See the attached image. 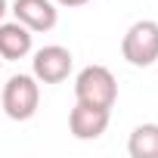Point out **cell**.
<instances>
[{"mask_svg":"<svg viewBox=\"0 0 158 158\" xmlns=\"http://www.w3.org/2000/svg\"><path fill=\"white\" fill-rule=\"evenodd\" d=\"M0 106L10 121H31L40 106V81L34 74H13L3 84Z\"/></svg>","mask_w":158,"mask_h":158,"instance_id":"cell-1","label":"cell"},{"mask_svg":"<svg viewBox=\"0 0 158 158\" xmlns=\"http://www.w3.org/2000/svg\"><path fill=\"white\" fill-rule=\"evenodd\" d=\"M74 96H77V102L112 109L118 99V81L106 65H87L74 77Z\"/></svg>","mask_w":158,"mask_h":158,"instance_id":"cell-2","label":"cell"},{"mask_svg":"<svg viewBox=\"0 0 158 158\" xmlns=\"http://www.w3.org/2000/svg\"><path fill=\"white\" fill-rule=\"evenodd\" d=\"M121 56L133 68H149L158 62V22L139 19L121 37Z\"/></svg>","mask_w":158,"mask_h":158,"instance_id":"cell-3","label":"cell"},{"mask_svg":"<svg viewBox=\"0 0 158 158\" xmlns=\"http://www.w3.org/2000/svg\"><path fill=\"white\" fill-rule=\"evenodd\" d=\"M71 65H74V56L68 47H59V44H50V47H40L31 59V74L37 77L40 84H62L65 77L71 74Z\"/></svg>","mask_w":158,"mask_h":158,"instance_id":"cell-4","label":"cell"},{"mask_svg":"<svg viewBox=\"0 0 158 158\" xmlns=\"http://www.w3.org/2000/svg\"><path fill=\"white\" fill-rule=\"evenodd\" d=\"M109 118H112V109L74 102V109L68 112V130L74 139H99L109 130Z\"/></svg>","mask_w":158,"mask_h":158,"instance_id":"cell-5","label":"cell"},{"mask_svg":"<svg viewBox=\"0 0 158 158\" xmlns=\"http://www.w3.org/2000/svg\"><path fill=\"white\" fill-rule=\"evenodd\" d=\"M16 22H22L28 31H53L59 22V6L53 0H13V10Z\"/></svg>","mask_w":158,"mask_h":158,"instance_id":"cell-6","label":"cell"},{"mask_svg":"<svg viewBox=\"0 0 158 158\" xmlns=\"http://www.w3.org/2000/svg\"><path fill=\"white\" fill-rule=\"evenodd\" d=\"M34 47V31H28L22 22H0V59L16 62L25 59Z\"/></svg>","mask_w":158,"mask_h":158,"instance_id":"cell-7","label":"cell"},{"mask_svg":"<svg viewBox=\"0 0 158 158\" xmlns=\"http://www.w3.org/2000/svg\"><path fill=\"white\" fill-rule=\"evenodd\" d=\"M127 152L130 158H158V124H139L133 127L130 139H127Z\"/></svg>","mask_w":158,"mask_h":158,"instance_id":"cell-8","label":"cell"},{"mask_svg":"<svg viewBox=\"0 0 158 158\" xmlns=\"http://www.w3.org/2000/svg\"><path fill=\"white\" fill-rule=\"evenodd\" d=\"M56 6H68V10H74V6H84V3H90V0H53Z\"/></svg>","mask_w":158,"mask_h":158,"instance_id":"cell-9","label":"cell"},{"mask_svg":"<svg viewBox=\"0 0 158 158\" xmlns=\"http://www.w3.org/2000/svg\"><path fill=\"white\" fill-rule=\"evenodd\" d=\"M6 13H10V3H6V0H0V22L6 19Z\"/></svg>","mask_w":158,"mask_h":158,"instance_id":"cell-10","label":"cell"},{"mask_svg":"<svg viewBox=\"0 0 158 158\" xmlns=\"http://www.w3.org/2000/svg\"><path fill=\"white\" fill-rule=\"evenodd\" d=\"M0 62H3V59H0Z\"/></svg>","mask_w":158,"mask_h":158,"instance_id":"cell-11","label":"cell"}]
</instances>
